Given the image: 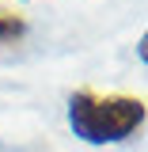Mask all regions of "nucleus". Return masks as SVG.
<instances>
[{"label": "nucleus", "instance_id": "obj_1", "mask_svg": "<svg viewBox=\"0 0 148 152\" xmlns=\"http://www.w3.org/2000/svg\"><path fill=\"white\" fill-rule=\"evenodd\" d=\"M148 107L137 95H99L91 88H76L69 95V126L87 145H118L144 126Z\"/></svg>", "mask_w": 148, "mask_h": 152}, {"label": "nucleus", "instance_id": "obj_2", "mask_svg": "<svg viewBox=\"0 0 148 152\" xmlns=\"http://www.w3.org/2000/svg\"><path fill=\"white\" fill-rule=\"evenodd\" d=\"M23 34H27L23 15H12V12L0 8V42H15V38H23Z\"/></svg>", "mask_w": 148, "mask_h": 152}]
</instances>
